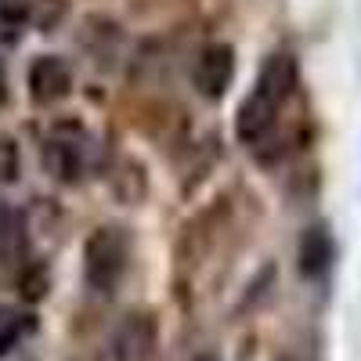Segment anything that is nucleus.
<instances>
[{
    "label": "nucleus",
    "mask_w": 361,
    "mask_h": 361,
    "mask_svg": "<svg viewBox=\"0 0 361 361\" xmlns=\"http://www.w3.org/2000/svg\"><path fill=\"white\" fill-rule=\"evenodd\" d=\"M47 289H51V271H47V264L29 260V264L22 267V275H18V293H22V300H25V304H40V300L47 296Z\"/></svg>",
    "instance_id": "11"
},
{
    "label": "nucleus",
    "mask_w": 361,
    "mask_h": 361,
    "mask_svg": "<svg viewBox=\"0 0 361 361\" xmlns=\"http://www.w3.org/2000/svg\"><path fill=\"white\" fill-rule=\"evenodd\" d=\"M127 260H130V238L123 228L102 224L98 231H90L83 243V279L94 293H112L119 279L127 275Z\"/></svg>",
    "instance_id": "1"
},
{
    "label": "nucleus",
    "mask_w": 361,
    "mask_h": 361,
    "mask_svg": "<svg viewBox=\"0 0 361 361\" xmlns=\"http://www.w3.org/2000/svg\"><path fill=\"white\" fill-rule=\"evenodd\" d=\"M25 250H29L25 217L15 206H0V264L25 260Z\"/></svg>",
    "instance_id": "9"
},
{
    "label": "nucleus",
    "mask_w": 361,
    "mask_h": 361,
    "mask_svg": "<svg viewBox=\"0 0 361 361\" xmlns=\"http://www.w3.org/2000/svg\"><path fill=\"white\" fill-rule=\"evenodd\" d=\"M192 361H217V354H195Z\"/></svg>",
    "instance_id": "16"
},
{
    "label": "nucleus",
    "mask_w": 361,
    "mask_h": 361,
    "mask_svg": "<svg viewBox=\"0 0 361 361\" xmlns=\"http://www.w3.org/2000/svg\"><path fill=\"white\" fill-rule=\"evenodd\" d=\"M44 170L54 180H62V185H76L83 177V137L54 130L44 145Z\"/></svg>",
    "instance_id": "5"
},
{
    "label": "nucleus",
    "mask_w": 361,
    "mask_h": 361,
    "mask_svg": "<svg viewBox=\"0 0 361 361\" xmlns=\"http://www.w3.org/2000/svg\"><path fill=\"white\" fill-rule=\"evenodd\" d=\"M296 80H300V69H296V58L293 54H271L267 62L260 66V76H257V94H264L267 102L282 105L293 90H296Z\"/></svg>",
    "instance_id": "8"
},
{
    "label": "nucleus",
    "mask_w": 361,
    "mask_h": 361,
    "mask_svg": "<svg viewBox=\"0 0 361 361\" xmlns=\"http://www.w3.org/2000/svg\"><path fill=\"white\" fill-rule=\"evenodd\" d=\"M18 145L11 137H0V185H11L18 177Z\"/></svg>",
    "instance_id": "15"
},
{
    "label": "nucleus",
    "mask_w": 361,
    "mask_h": 361,
    "mask_svg": "<svg viewBox=\"0 0 361 361\" xmlns=\"http://www.w3.org/2000/svg\"><path fill=\"white\" fill-rule=\"evenodd\" d=\"M235 80V51L228 44H209L202 54H199V62L192 69V83L202 98L209 102H217L228 94V87Z\"/></svg>",
    "instance_id": "4"
},
{
    "label": "nucleus",
    "mask_w": 361,
    "mask_h": 361,
    "mask_svg": "<svg viewBox=\"0 0 361 361\" xmlns=\"http://www.w3.org/2000/svg\"><path fill=\"white\" fill-rule=\"evenodd\" d=\"M25 87L37 105H58L73 90V69L58 54H40L25 73Z\"/></svg>",
    "instance_id": "3"
},
{
    "label": "nucleus",
    "mask_w": 361,
    "mask_h": 361,
    "mask_svg": "<svg viewBox=\"0 0 361 361\" xmlns=\"http://www.w3.org/2000/svg\"><path fill=\"white\" fill-rule=\"evenodd\" d=\"M275 112H279V105L253 90V94L235 112V134H238V141H243V145H260L271 134V127H275Z\"/></svg>",
    "instance_id": "6"
},
{
    "label": "nucleus",
    "mask_w": 361,
    "mask_h": 361,
    "mask_svg": "<svg viewBox=\"0 0 361 361\" xmlns=\"http://www.w3.org/2000/svg\"><path fill=\"white\" fill-rule=\"evenodd\" d=\"M29 325H33L29 314H22L15 307H0V357L18 347V340L29 333Z\"/></svg>",
    "instance_id": "12"
},
{
    "label": "nucleus",
    "mask_w": 361,
    "mask_h": 361,
    "mask_svg": "<svg viewBox=\"0 0 361 361\" xmlns=\"http://www.w3.org/2000/svg\"><path fill=\"white\" fill-rule=\"evenodd\" d=\"M159 340V322L152 311H130L112 333V361H148Z\"/></svg>",
    "instance_id": "2"
},
{
    "label": "nucleus",
    "mask_w": 361,
    "mask_h": 361,
    "mask_svg": "<svg viewBox=\"0 0 361 361\" xmlns=\"http://www.w3.org/2000/svg\"><path fill=\"white\" fill-rule=\"evenodd\" d=\"M333 238L322 224H311L296 243V271L304 279H322L329 267H333Z\"/></svg>",
    "instance_id": "7"
},
{
    "label": "nucleus",
    "mask_w": 361,
    "mask_h": 361,
    "mask_svg": "<svg viewBox=\"0 0 361 361\" xmlns=\"http://www.w3.org/2000/svg\"><path fill=\"white\" fill-rule=\"evenodd\" d=\"M4 98H8V90H4V76H0V105H4Z\"/></svg>",
    "instance_id": "17"
},
{
    "label": "nucleus",
    "mask_w": 361,
    "mask_h": 361,
    "mask_svg": "<svg viewBox=\"0 0 361 361\" xmlns=\"http://www.w3.org/2000/svg\"><path fill=\"white\" fill-rule=\"evenodd\" d=\"M22 29H29V4H22V0H4V4H0V40L15 44L22 37Z\"/></svg>",
    "instance_id": "14"
},
{
    "label": "nucleus",
    "mask_w": 361,
    "mask_h": 361,
    "mask_svg": "<svg viewBox=\"0 0 361 361\" xmlns=\"http://www.w3.org/2000/svg\"><path fill=\"white\" fill-rule=\"evenodd\" d=\"M66 15H69L66 0H33L29 4V25H37L40 33H54Z\"/></svg>",
    "instance_id": "13"
},
{
    "label": "nucleus",
    "mask_w": 361,
    "mask_h": 361,
    "mask_svg": "<svg viewBox=\"0 0 361 361\" xmlns=\"http://www.w3.org/2000/svg\"><path fill=\"white\" fill-rule=\"evenodd\" d=\"M145 188H148V180H145L141 166L134 159H119L116 173H112V195L123 199L127 206H137L145 199Z\"/></svg>",
    "instance_id": "10"
}]
</instances>
